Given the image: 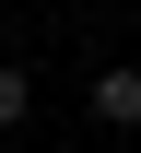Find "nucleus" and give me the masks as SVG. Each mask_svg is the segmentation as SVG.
Returning a JSON list of instances; mask_svg holds the SVG:
<instances>
[{
    "mask_svg": "<svg viewBox=\"0 0 141 153\" xmlns=\"http://www.w3.org/2000/svg\"><path fill=\"white\" fill-rule=\"evenodd\" d=\"M24 94H35V82H24L12 59H0V130H12V118H24Z\"/></svg>",
    "mask_w": 141,
    "mask_h": 153,
    "instance_id": "nucleus-2",
    "label": "nucleus"
},
{
    "mask_svg": "<svg viewBox=\"0 0 141 153\" xmlns=\"http://www.w3.org/2000/svg\"><path fill=\"white\" fill-rule=\"evenodd\" d=\"M94 118L129 130V118H141V71H106V82H94Z\"/></svg>",
    "mask_w": 141,
    "mask_h": 153,
    "instance_id": "nucleus-1",
    "label": "nucleus"
}]
</instances>
